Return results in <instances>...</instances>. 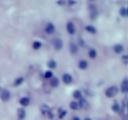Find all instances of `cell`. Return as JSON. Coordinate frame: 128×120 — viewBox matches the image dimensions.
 I'll use <instances>...</instances> for the list:
<instances>
[{
    "label": "cell",
    "instance_id": "ffe728a7",
    "mask_svg": "<svg viewBox=\"0 0 128 120\" xmlns=\"http://www.w3.org/2000/svg\"><path fill=\"white\" fill-rule=\"evenodd\" d=\"M32 47H33V49L38 50V49L41 47V43H40L39 41H34V42L32 43Z\"/></svg>",
    "mask_w": 128,
    "mask_h": 120
},
{
    "label": "cell",
    "instance_id": "4316f807",
    "mask_svg": "<svg viewBox=\"0 0 128 120\" xmlns=\"http://www.w3.org/2000/svg\"><path fill=\"white\" fill-rule=\"evenodd\" d=\"M79 100H80V101L78 102L79 107H80V108H81V107H84V106H85V104H86V101H85V100H83L82 98H81V99H79Z\"/></svg>",
    "mask_w": 128,
    "mask_h": 120
},
{
    "label": "cell",
    "instance_id": "4fadbf2b",
    "mask_svg": "<svg viewBox=\"0 0 128 120\" xmlns=\"http://www.w3.org/2000/svg\"><path fill=\"white\" fill-rule=\"evenodd\" d=\"M50 85H51L52 87L58 86V85H59V80H58V78H51V80H50Z\"/></svg>",
    "mask_w": 128,
    "mask_h": 120
},
{
    "label": "cell",
    "instance_id": "d4e9b609",
    "mask_svg": "<svg viewBox=\"0 0 128 120\" xmlns=\"http://www.w3.org/2000/svg\"><path fill=\"white\" fill-rule=\"evenodd\" d=\"M56 65H57V64H56V62H55L54 60H50V61L48 62V67H50V68H52V69L55 68Z\"/></svg>",
    "mask_w": 128,
    "mask_h": 120
},
{
    "label": "cell",
    "instance_id": "52a82bcc",
    "mask_svg": "<svg viewBox=\"0 0 128 120\" xmlns=\"http://www.w3.org/2000/svg\"><path fill=\"white\" fill-rule=\"evenodd\" d=\"M17 115H18V119L19 120H23L25 118V116H26V112H25V110L23 108H20V109H18Z\"/></svg>",
    "mask_w": 128,
    "mask_h": 120
},
{
    "label": "cell",
    "instance_id": "cb8c5ba5",
    "mask_svg": "<svg viewBox=\"0 0 128 120\" xmlns=\"http://www.w3.org/2000/svg\"><path fill=\"white\" fill-rule=\"evenodd\" d=\"M112 110H114L115 112H119L120 111V106L118 103H114L113 106H112Z\"/></svg>",
    "mask_w": 128,
    "mask_h": 120
},
{
    "label": "cell",
    "instance_id": "277c9868",
    "mask_svg": "<svg viewBox=\"0 0 128 120\" xmlns=\"http://www.w3.org/2000/svg\"><path fill=\"white\" fill-rule=\"evenodd\" d=\"M66 28H67V31H68V33H69V34H74V33H75V31H76L75 25H74L72 22H68V23H67Z\"/></svg>",
    "mask_w": 128,
    "mask_h": 120
},
{
    "label": "cell",
    "instance_id": "d6986e66",
    "mask_svg": "<svg viewBox=\"0 0 128 120\" xmlns=\"http://www.w3.org/2000/svg\"><path fill=\"white\" fill-rule=\"evenodd\" d=\"M70 108L73 109V110H77V109L79 108L78 102H76V101H72V102L70 103Z\"/></svg>",
    "mask_w": 128,
    "mask_h": 120
},
{
    "label": "cell",
    "instance_id": "603a6c76",
    "mask_svg": "<svg viewBox=\"0 0 128 120\" xmlns=\"http://www.w3.org/2000/svg\"><path fill=\"white\" fill-rule=\"evenodd\" d=\"M52 76H53L52 71H46V72H45V74H44V77H45L46 79H51V78H52Z\"/></svg>",
    "mask_w": 128,
    "mask_h": 120
},
{
    "label": "cell",
    "instance_id": "3957f363",
    "mask_svg": "<svg viewBox=\"0 0 128 120\" xmlns=\"http://www.w3.org/2000/svg\"><path fill=\"white\" fill-rule=\"evenodd\" d=\"M54 31H55L54 25L52 23H47L46 26H45V32L47 34H52V33H54Z\"/></svg>",
    "mask_w": 128,
    "mask_h": 120
},
{
    "label": "cell",
    "instance_id": "7402d4cb",
    "mask_svg": "<svg viewBox=\"0 0 128 120\" xmlns=\"http://www.w3.org/2000/svg\"><path fill=\"white\" fill-rule=\"evenodd\" d=\"M59 112H58V115H59V118H63L65 115H66V110H64V109H62V108H60L59 110H58Z\"/></svg>",
    "mask_w": 128,
    "mask_h": 120
},
{
    "label": "cell",
    "instance_id": "44dd1931",
    "mask_svg": "<svg viewBox=\"0 0 128 120\" xmlns=\"http://www.w3.org/2000/svg\"><path fill=\"white\" fill-rule=\"evenodd\" d=\"M119 13L121 14V16H123V17H126V16H127V9H126L125 7H122V8H120V11H119Z\"/></svg>",
    "mask_w": 128,
    "mask_h": 120
},
{
    "label": "cell",
    "instance_id": "6da1fadb",
    "mask_svg": "<svg viewBox=\"0 0 128 120\" xmlns=\"http://www.w3.org/2000/svg\"><path fill=\"white\" fill-rule=\"evenodd\" d=\"M117 92H118V89H117L116 86H110V87H108V88L106 89L105 94H106L107 97L111 98V97H114V96L117 94Z\"/></svg>",
    "mask_w": 128,
    "mask_h": 120
},
{
    "label": "cell",
    "instance_id": "9a60e30c",
    "mask_svg": "<svg viewBox=\"0 0 128 120\" xmlns=\"http://www.w3.org/2000/svg\"><path fill=\"white\" fill-rule=\"evenodd\" d=\"M88 55H89V57L90 58H95L96 56H97V52H96V50L95 49H90L89 50V52H88Z\"/></svg>",
    "mask_w": 128,
    "mask_h": 120
},
{
    "label": "cell",
    "instance_id": "8fae6325",
    "mask_svg": "<svg viewBox=\"0 0 128 120\" xmlns=\"http://www.w3.org/2000/svg\"><path fill=\"white\" fill-rule=\"evenodd\" d=\"M78 67H79L80 69H86V68L88 67L87 61H85V60H80L79 63H78Z\"/></svg>",
    "mask_w": 128,
    "mask_h": 120
},
{
    "label": "cell",
    "instance_id": "e0dca14e",
    "mask_svg": "<svg viewBox=\"0 0 128 120\" xmlns=\"http://www.w3.org/2000/svg\"><path fill=\"white\" fill-rule=\"evenodd\" d=\"M77 50H78V48H77V46H76V44H74V43H70V51H71V53H76L77 52Z\"/></svg>",
    "mask_w": 128,
    "mask_h": 120
},
{
    "label": "cell",
    "instance_id": "ba28073f",
    "mask_svg": "<svg viewBox=\"0 0 128 120\" xmlns=\"http://www.w3.org/2000/svg\"><path fill=\"white\" fill-rule=\"evenodd\" d=\"M19 103H20L22 106H27V105H29V103H30V99H29L28 97H22V98H20Z\"/></svg>",
    "mask_w": 128,
    "mask_h": 120
},
{
    "label": "cell",
    "instance_id": "30bf717a",
    "mask_svg": "<svg viewBox=\"0 0 128 120\" xmlns=\"http://www.w3.org/2000/svg\"><path fill=\"white\" fill-rule=\"evenodd\" d=\"M114 52L115 53H117V54H120L122 51H123V46L121 45V44H116L115 46H114Z\"/></svg>",
    "mask_w": 128,
    "mask_h": 120
},
{
    "label": "cell",
    "instance_id": "83f0119b",
    "mask_svg": "<svg viewBox=\"0 0 128 120\" xmlns=\"http://www.w3.org/2000/svg\"><path fill=\"white\" fill-rule=\"evenodd\" d=\"M122 59H123V61H124V63H126V62H127V61H126V60H127V56H126V55H123V57H122Z\"/></svg>",
    "mask_w": 128,
    "mask_h": 120
},
{
    "label": "cell",
    "instance_id": "484cf974",
    "mask_svg": "<svg viewBox=\"0 0 128 120\" xmlns=\"http://www.w3.org/2000/svg\"><path fill=\"white\" fill-rule=\"evenodd\" d=\"M90 9H91V16H92V18H95V16L97 15L96 9H94V7H91Z\"/></svg>",
    "mask_w": 128,
    "mask_h": 120
},
{
    "label": "cell",
    "instance_id": "ac0fdd59",
    "mask_svg": "<svg viewBox=\"0 0 128 120\" xmlns=\"http://www.w3.org/2000/svg\"><path fill=\"white\" fill-rule=\"evenodd\" d=\"M23 81H24V78H23V77H18V78L15 79L14 85H15V86H18V85H20L21 83H23Z\"/></svg>",
    "mask_w": 128,
    "mask_h": 120
},
{
    "label": "cell",
    "instance_id": "5bb4252c",
    "mask_svg": "<svg viewBox=\"0 0 128 120\" xmlns=\"http://www.w3.org/2000/svg\"><path fill=\"white\" fill-rule=\"evenodd\" d=\"M73 97H74L75 99H81V98H82V93H81V91H80V90H75V91L73 92Z\"/></svg>",
    "mask_w": 128,
    "mask_h": 120
},
{
    "label": "cell",
    "instance_id": "8992f818",
    "mask_svg": "<svg viewBox=\"0 0 128 120\" xmlns=\"http://www.w3.org/2000/svg\"><path fill=\"white\" fill-rule=\"evenodd\" d=\"M62 80L64 81V83L69 84V83L72 82V76L70 74H68V73H65V74L62 75Z\"/></svg>",
    "mask_w": 128,
    "mask_h": 120
},
{
    "label": "cell",
    "instance_id": "f546056e",
    "mask_svg": "<svg viewBox=\"0 0 128 120\" xmlns=\"http://www.w3.org/2000/svg\"><path fill=\"white\" fill-rule=\"evenodd\" d=\"M68 3H69V4H70V5H72V4H75V2H71V1H69V2H68Z\"/></svg>",
    "mask_w": 128,
    "mask_h": 120
},
{
    "label": "cell",
    "instance_id": "f1b7e54d",
    "mask_svg": "<svg viewBox=\"0 0 128 120\" xmlns=\"http://www.w3.org/2000/svg\"><path fill=\"white\" fill-rule=\"evenodd\" d=\"M72 120H80V118H79V117H73Z\"/></svg>",
    "mask_w": 128,
    "mask_h": 120
},
{
    "label": "cell",
    "instance_id": "7c38bea8",
    "mask_svg": "<svg viewBox=\"0 0 128 120\" xmlns=\"http://www.w3.org/2000/svg\"><path fill=\"white\" fill-rule=\"evenodd\" d=\"M85 30H86L87 32L91 33V34L96 33V28H95L94 26H92V25H87V26L85 27Z\"/></svg>",
    "mask_w": 128,
    "mask_h": 120
},
{
    "label": "cell",
    "instance_id": "9c48e42d",
    "mask_svg": "<svg viewBox=\"0 0 128 120\" xmlns=\"http://www.w3.org/2000/svg\"><path fill=\"white\" fill-rule=\"evenodd\" d=\"M121 90H122V92H124V93H126V92L128 91V82H127L126 79H124L123 82H122V84H121Z\"/></svg>",
    "mask_w": 128,
    "mask_h": 120
},
{
    "label": "cell",
    "instance_id": "2e32d148",
    "mask_svg": "<svg viewBox=\"0 0 128 120\" xmlns=\"http://www.w3.org/2000/svg\"><path fill=\"white\" fill-rule=\"evenodd\" d=\"M41 112L43 113V114H46V113H48L49 111H50V109H49V107L47 106V105H45V104H43L42 106H41Z\"/></svg>",
    "mask_w": 128,
    "mask_h": 120
},
{
    "label": "cell",
    "instance_id": "5b68a950",
    "mask_svg": "<svg viewBox=\"0 0 128 120\" xmlns=\"http://www.w3.org/2000/svg\"><path fill=\"white\" fill-rule=\"evenodd\" d=\"M53 46H54L55 49L60 50V49L62 48V41H61V39H59V38H55V39L53 40Z\"/></svg>",
    "mask_w": 128,
    "mask_h": 120
},
{
    "label": "cell",
    "instance_id": "4dcf8cb0",
    "mask_svg": "<svg viewBox=\"0 0 128 120\" xmlns=\"http://www.w3.org/2000/svg\"><path fill=\"white\" fill-rule=\"evenodd\" d=\"M84 120H91V119H90V118H85Z\"/></svg>",
    "mask_w": 128,
    "mask_h": 120
},
{
    "label": "cell",
    "instance_id": "7a4b0ae2",
    "mask_svg": "<svg viewBox=\"0 0 128 120\" xmlns=\"http://www.w3.org/2000/svg\"><path fill=\"white\" fill-rule=\"evenodd\" d=\"M0 98L3 100V101H8L10 99V92L6 89L2 90L1 93H0Z\"/></svg>",
    "mask_w": 128,
    "mask_h": 120
}]
</instances>
